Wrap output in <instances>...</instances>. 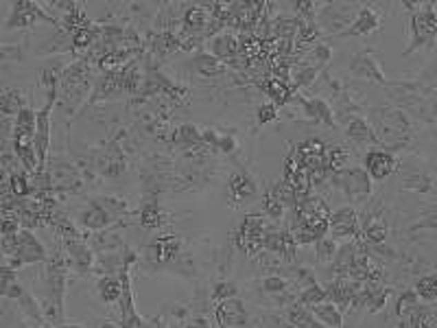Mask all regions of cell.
Segmentation results:
<instances>
[{"label": "cell", "instance_id": "1", "mask_svg": "<svg viewBox=\"0 0 437 328\" xmlns=\"http://www.w3.org/2000/svg\"><path fill=\"white\" fill-rule=\"evenodd\" d=\"M3 252H5V263H9L14 269H20L24 265L31 263H42L46 260V249L40 243L31 230L22 228L18 234H7L3 236Z\"/></svg>", "mask_w": 437, "mask_h": 328}, {"label": "cell", "instance_id": "2", "mask_svg": "<svg viewBox=\"0 0 437 328\" xmlns=\"http://www.w3.org/2000/svg\"><path fill=\"white\" fill-rule=\"evenodd\" d=\"M265 219L263 214H247L243 219L241 228L234 234V241L238 245L241 252H245L250 256H256L263 249V241H265Z\"/></svg>", "mask_w": 437, "mask_h": 328}, {"label": "cell", "instance_id": "3", "mask_svg": "<svg viewBox=\"0 0 437 328\" xmlns=\"http://www.w3.org/2000/svg\"><path fill=\"white\" fill-rule=\"evenodd\" d=\"M335 182L350 201H363L372 193V178L365 169H343L335 175Z\"/></svg>", "mask_w": 437, "mask_h": 328}, {"label": "cell", "instance_id": "4", "mask_svg": "<svg viewBox=\"0 0 437 328\" xmlns=\"http://www.w3.org/2000/svg\"><path fill=\"white\" fill-rule=\"evenodd\" d=\"M356 14L354 5H321V11L317 14V27L326 33H337V31H348L352 27Z\"/></svg>", "mask_w": 437, "mask_h": 328}, {"label": "cell", "instance_id": "5", "mask_svg": "<svg viewBox=\"0 0 437 328\" xmlns=\"http://www.w3.org/2000/svg\"><path fill=\"white\" fill-rule=\"evenodd\" d=\"M48 180H50V188L53 191H70L77 193L81 188V175L77 171L70 162L66 160H55L48 162Z\"/></svg>", "mask_w": 437, "mask_h": 328}, {"label": "cell", "instance_id": "6", "mask_svg": "<svg viewBox=\"0 0 437 328\" xmlns=\"http://www.w3.org/2000/svg\"><path fill=\"white\" fill-rule=\"evenodd\" d=\"M37 20L53 22V18L46 16L37 3L18 0V3H11V14H9V20L5 24V29L7 31H11V29H29V27H33Z\"/></svg>", "mask_w": 437, "mask_h": 328}, {"label": "cell", "instance_id": "7", "mask_svg": "<svg viewBox=\"0 0 437 328\" xmlns=\"http://www.w3.org/2000/svg\"><path fill=\"white\" fill-rule=\"evenodd\" d=\"M214 318L218 328H245L250 322V313L245 302L238 298H230L218 302L214 309Z\"/></svg>", "mask_w": 437, "mask_h": 328}, {"label": "cell", "instance_id": "8", "mask_svg": "<svg viewBox=\"0 0 437 328\" xmlns=\"http://www.w3.org/2000/svg\"><path fill=\"white\" fill-rule=\"evenodd\" d=\"M256 195H258V184H256V180L250 173L241 171L232 175V180L227 184V199L234 208H238L241 204H247Z\"/></svg>", "mask_w": 437, "mask_h": 328}, {"label": "cell", "instance_id": "9", "mask_svg": "<svg viewBox=\"0 0 437 328\" xmlns=\"http://www.w3.org/2000/svg\"><path fill=\"white\" fill-rule=\"evenodd\" d=\"M179 249H182V241L173 234H166V236L153 238L145 249V256L151 263H171L179 254Z\"/></svg>", "mask_w": 437, "mask_h": 328}, {"label": "cell", "instance_id": "10", "mask_svg": "<svg viewBox=\"0 0 437 328\" xmlns=\"http://www.w3.org/2000/svg\"><path fill=\"white\" fill-rule=\"evenodd\" d=\"M396 158L389 154V151L383 149H372L365 156V171L372 180H385L396 171Z\"/></svg>", "mask_w": 437, "mask_h": 328}, {"label": "cell", "instance_id": "11", "mask_svg": "<svg viewBox=\"0 0 437 328\" xmlns=\"http://www.w3.org/2000/svg\"><path fill=\"white\" fill-rule=\"evenodd\" d=\"M330 232L335 238H350L358 232V214L352 206H343L330 214Z\"/></svg>", "mask_w": 437, "mask_h": 328}, {"label": "cell", "instance_id": "12", "mask_svg": "<svg viewBox=\"0 0 437 328\" xmlns=\"http://www.w3.org/2000/svg\"><path fill=\"white\" fill-rule=\"evenodd\" d=\"M66 265L79 274H85L94 267V254L88 247V243H83V238L66 243Z\"/></svg>", "mask_w": 437, "mask_h": 328}, {"label": "cell", "instance_id": "13", "mask_svg": "<svg viewBox=\"0 0 437 328\" xmlns=\"http://www.w3.org/2000/svg\"><path fill=\"white\" fill-rule=\"evenodd\" d=\"M437 33V14L431 11V5L427 11H420L414 18V42H411V48L429 44Z\"/></svg>", "mask_w": 437, "mask_h": 328}, {"label": "cell", "instance_id": "14", "mask_svg": "<svg viewBox=\"0 0 437 328\" xmlns=\"http://www.w3.org/2000/svg\"><path fill=\"white\" fill-rule=\"evenodd\" d=\"M210 53L216 59H221L223 64H234L241 55V44L232 33H218L210 42Z\"/></svg>", "mask_w": 437, "mask_h": 328}, {"label": "cell", "instance_id": "15", "mask_svg": "<svg viewBox=\"0 0 437 328\" xmlns=\"http://www.w3.org/2000/svg\"><path fill=\"white\" fill-rule=\"evenodd\" d=\"M116 219L112 217V214L103 208L96 199L90 201V206L85 210H81L79 214V223L83 225L85 230H92V232H99V230H105L110 223H114Z\"/></svg>", "mask_w": 437, "mask_h": 328}, {"label": "cell", "instance_id": "16", "mask_svg": "<svg viewBox=\"0 0 437 328\" xmlns=\"http://www.w3.org/2000/svg\"><path fill=\"white\" fill-rule=\"evenodd\" d=\"M380 27V16L378 11H374L372 7H365L361 11H356V18L352 22V27L348 29V35H365V33H374Z\"/></svg>", "mask_w": 437, "mask_h": 328}, {"label": "cell", "instance_id": "17", "mask_svg": "<svg viewBox=\"0 0 437 328\" xmlns=\"http://www.w3.org/2000/svg\"><path fill=\"white\" fill-rule=\"evenodd\" d=\"M300 103L304 107V114L306 119H313V121H319L324 125H335V121H332V110L328 107V103L324 99H306V96H300Z\"/></svg>", "mask_w": 437, "mask_h": 328}, {"label": "cell", "instance_id": "18", "mask_svg": "<svg viewBox=\"0 0 437 328\" xmlns=\"http://www.w3.org/2000/svg\"><path fill=\"white\" fill-rule=\"evenodd\" d=\"M190 68L203 74V77H218V74L225 72V64L221 59H216L212 53H199L192 57L190 61Z\"/></svg>", "mask_w": 437, "mask_h": 328}, {"label": "cell", "instance_id": "19", "mask_svg": "<svg viewBox=\"0 0 437 328\" xmlns=\"http://www.w3.org/2000/svg\"><path fill=\"white\" fill-rule=\"evenodd\" d=\"M313 315L317 318L319 324H324L326 328H341L343 326V315L339 311V305H335V302H321V305H315L313 309Z\"/></svg>", "mask_w": 437, "mask_h": 328}, {"label": "cell", "instance_id": "20", "mask_svg": "<svg viewBox=\"0 0 437 328\" xmlns=\"http://www.w3.org/2000/svg\"><path fill=\"white\" fill-rule=\"evenodd\" d=\"M265 92L274 101V105H287L293 96V88L289 85L287 79L272 77V79H265Z\"/></svg>", "mask_w": 437, "mask_h": 328}, {"label": "cell", "instance_id": "21", "mask_svg": "<svg viewBox=\"0 0 437 328\" xmlns=\"http://www.w3.org/2000/svg\"><path fill=\"white\" fill-rule=\"evenodd\" d=\"M96 294L105 305H114L123 298V280L114 276H103L96 283Z\"/></svg>", "mask_w": 437, "mask_h": 328}, {"label": "cell", "instance_id": "22", "mask_svg": "<svg viewBox=\"0 0 437 328\" xmlns=\"http://www.w3.org/2000/svg\"><path fill=\"white\" fill-rule=\"evenodd\" d=\"M352 72L358 74V77L372 79V81H383V74H380V68H378V64H376V59L372 57L369 53H361V55L354 57V61H352Z\"/></svg>", "mask_w": 437, "mask_h": 328}, {"label": "cell", "instance_id": "23", "mask_svg": "<svg viewBox=\"0 0 437 328\" xmlns=\"http://www.w3.org/2000/svg\"><path fill=\"white\" fill-rule=\"evenodd\" d=\"M263 206H265V214L269 219L278 221L282 214H285V201H282V195H280V186H272L267 188L265 195H263Z\"/></svg>", "mask_w": 437, "mask_h": 328}, {"label": "cell", "instance_id": "24", "mask_svg": "<svg viewBox=\"0 0 437 328\" xmlns=\"http://www.w3.org/2000/svg\"><path fill=\"white\" fill-rule=\"evenodd\" d=\"M27 107L24 105V99L18 90H3V96H0V110H3V116L9 119V116H18L20 112Z\"/></svg>", "mask_w": 437, "mask_h": 328}, {"label": "cell", "instance_id": "25", "mask_svg": "<svg viewBox=\"0 0 437 328\" xmlns=\"http://www.w3.org/2000/svg\"><path fill=\"white\" fill-rule=\"evenodd\" d=\"M287 320L295 326V328H313L317 322H315V315L313 311L304 307V305H293L289 307L287 311Z\"/></svg>", "mask_w": 437, "mask_h": 328}, {"label": "cell", "instance_id": "26", "mask_svg": "<svg viewBox=\"0 0 437 328\" xmlns=\"http://www.w3.org/2000/svg\"><path fill=\"white\" fill-rule=\"evenodd\" d=\"M345 134H348L350 141H354L358 145H365L369 141H376L374 132L369 130L367 121H363V119H352L350 125H348V130H345Z\"/></svg>", "mask_w": 437, "mask_h": 328}, {"label": "cell", "instance_id": "27", "mask_svg": "<svg viewBox=\"0 0 437 328\" xmlns=\"http://www.w3.org/2000/svg\"><path fill=\"white\" fill-rule=\"evenodd\" d=\"M298 300H300V305H304V307H308V309H313L315 305H321V302H326V300H328V294H326L324 287H319L317 283H311L308 287L302 289L300 296H298Z\"/></svg>", "mask_w": 437, "mask_h": 328}, {"label": "cell", "instance_id": "28", "mask_svg": "<svg viewBox=\"0 0 437 328\" xmlns=\"http://www.w3.org/2000/svg\"><path fill=\"white\" fill-rule=\"evenodd\" d=\"M175 143L184 145V147H199V145H203V138L197 127H192V125H182V127L175 130Z\"/></svg>", "mask_w": 437, "mask_h": 328}, {"label": "cell", "instance_id": "29", "mask_svg": "<svg viewBox=\"0 0 437 328\" xmlns=\"http://www.w3.org/2000/svg\"><path fill=\"white\" fill-rule=\"evenodd\" d=\"M140 223L149 230L160 228V225H164V212L156 204H147V206L140 208Z\"/></svg>", "mask_w": 437, "mask_h": 328}, {"label": "cell", "instance_id": "30", "mask_svg": "<svg viewBox=\"0 0 437 328\" xmlns=\"http://www.w3.org/2000/svg\"><path fill=\"white\" fill-rule=\"evenodd\" d=\"M363 236L369 243H383L385 236H387V225H385L380 219H369L363 225Z\"/></svg>", "mask_w": 437, "mask_h": 328}, {"label": "cell", "instance_id": "31", "mask_svg": "<svg viewBox=\"0 0 437 328\" xmlns=\"http://www.w3.org/2000/svg\"><path fill=\"white\" fill-rule=\"evenodd\" d=\"M328 57H330V50H328V46H324V44H319V46H313L311 50H308V53L304 55V64L306 66H311V68H321L328 61Z\"/></svg>", "mask_w": 437, "mask_h": 328}, {"label": "cell", "instance_id": "32", "mask_svg": "<svg viewBox=\"0 0 437 328\" xmlns=\"http://www.w3.org/2000/svg\"><path fill=\"white\" fill-rule=\"evenodd\" d=\"M337 252H339V245L335 241H330V238H321V241L315 243V254L319 263H332L337 258Z\"/></svg>", "mask_w": 437, "mask_h": 328}, {"label": "cell", "instance_id": "33", "mask_svg": "<svg viewBox=\"0 0 437 328\" xmlns=\"http://www.w3.org/2000/svg\"><path fill=\"white\" fill-rule=\"evenodd\" d=\"M416 294H418V298L427 300V302L435 300L437 298V274L420 278L418 285H416Z\"/></svg>", "mask_w": 437, "mask_h": 328}, {"label": "cell", "instance_id": "34", "mask_svg": "<svg viewBox=\"0 0 437 328\" xmlns=\"http://www.w3.org/2000/svg\"><path fill=\"white\" fill-rule=\"evenodd\" d=\"M418 311V294L416 291H407V294H403L400 298H398V305H396V313L400 315H414Z\"/></svg>", "mask_w": 437, "mask_h": 328}, {"label": "cell", "instance_id": "35", "mask_svg": "<svg viewBox=\"0 0 437 328\" xmlns=\"http://www.w3.org/2000/svg\"><path fill=\"white\" fill-rule=\"evenodd\" d=\"M96 201L112 214L114 219L123 217V214L127 212V201L125 199H119V197H96Z\"/></svg>", "mask_w": 437, "mask_h": 328}, {"label": "cell", "instance_id": "36", "mask_svg": "<svg viewBox=\"0 0 437 328\" xmlns=\"http://www.w3.org/2000/svg\"><path fill=\"white\" fill-rule=\"evenodd\" d=\"M238 294V287L232 283V280H223V283H218L214 287V291H212V300L216 302H223V300H230V298H236Z\"/></svg>", "mask_w": 437, "mask_h": 328}, {"label": "cell", "instance_id": "37", "mask_svg": "<svg viewBox=\"0 0 437 328\" xmlns=\"http://www.w3.org/2000/svg\"><path fill=\"white\" fill-rule=\"evenodd\" d=\"M287 280L285 278H280V276H267V278L263 280V289H265V294L269 296H278V294H285L287 291Z\"/></svg>", "mask_w": 437, "mask_h": 328}, {"label": "cell", "instance_id": "38", "mask_svg": "<svg viewBox=\"0 0 437 328\" xmlns=\"http://www.w3.org/2000/svg\"><path fill=\"white\" fill-rule=\"evenodd\" d=\"M18 305L22 307V311L27 313L29 318H33V320H37V322H42V311H40V307H37V302H35L33 296L24 294V296L18 300Z\"/></svg>", "mask_w": 437, "mask_h": 328}, {"label": "cell", "instance_id": "39", "mask_svg": "<svg viewBox=\"0 0 437 328\" xmlns=\"http://www.w3.org/2000/svg\"><path fill=\"white\" fill-rule=\"evenodd\" d=\"M256 119H258L261 125H269L274 123L278 119V107L274 103H265L258 107V112H256Z\"/></svg>", "mask_w": 437, "mask_h": 328}, {"label": "cell", "instance_id": "40", "mask_svg": "<svg viewBox=\"0 0 437 328\" xmlns=\"http://www.w3.org/2000/svg\"><path fill=\"white\" fill-rule=\"evenodd\" d=\"M216 149H221L223 154H232V151L236 149V141H234V136H218Z\"/></svg>", "mask_w": 437, "mask_h": 328}, {"label": "cell", "instance_id": "41", "mask_svg": "<svg viewBox=\"0 0 437 328\" xmlns=\"http://www.w3.org/2000/svg\"><path fill=\"white\" fill-rule=\"evenodd\" d=\"M140 328H166L162 318H153V320H145Z\"/></svg>", "mask_w": 437, "mask_h": 328}, {"label": "cell", "instance_id": "42", "mask_svg": "<svg viewBox=\"0 0 437 328\" xmlns=\"http://www.w3.org/2000/svg\"><path fill=\"white\" fill-rule=\"evenodd\" d=\"M57 328H83V326H77V324H72V326H57Z\"/></svg>", "mask_w": 437, "mask_h": 328}, {"label": "cell", "instance_id": "43", "mask_svg": "<svg viewBox=\"0 0 437 328\" xmlns=\"http://www.w3.org/2000/svg\"><path fill=\"white\" fill-rule=\"evenodd\" d=\"M313 328H326V326H324V324H319V322H317V324H315Z\"/></svg>", "mask_w": 437, "mask_h": 328}, {"label": "cell", "instance_id": "44", "mask_svg": "<svg viewBox=\"0 0 437 328\" xmlns=\"http://www.w3.org/2000/svg\"><path fill=\"white\" fill-rule=\"evenodd\" d=\"M186 328H201V326H197V324H188Z\"/></svg>", "mask_w": 437, "mask_h": 328}]
</instances>
